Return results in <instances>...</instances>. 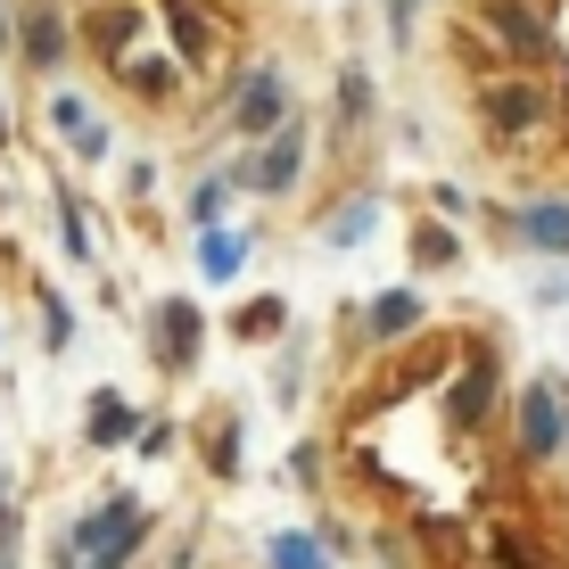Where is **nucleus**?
Wrapping results in <instances>:
<instances>
[{
    "label": "nucleus",
    "mask_w": 569,
    "mask_h": 569,
    "mask_svg": "<svg viewBox=\"0 0 569 569\" xmlns=\"http://www.w3.org/2000/svg\"><path fill=\"white\" fill-rule=\"evenodd\" d=\"M141 537H149V512H141V503H108L100 520L74 528L67 561H74V569H124V553H132Z\"/></svg>",
    "instance_id": "obj_1"
},
{
    "label": "nucleus",
    "mask_w": 569,
    "mask_h": 569,
    "mask_svg": "<svg viewBox=\"0 0 569 569\" xmlns=\"http://www.w3.org/2000/svg\"><path fill=\"white\" fill-rule=\"evenodd\" d=\"M520 438H528V455H553L561 446V397L553 388H528L520 397Z\"/></svg>",
    "instance_id": "obj_2"
},
{
    "label": "nucleus",
    "mask_w": 569,
    "mask_h": 569,
    "mask_svg": "<svg viewBox=\"0 0 569 569\" xmlns=\"http://www.w3.org/2000/svg\"><path fill=\"white\" fill-rule=\"evenodd\" d=\"M487 397H496V363H487V356H470V371L455 380V397H446V413H455V421L470 429V421L487 413Z\"/></svg>",
    "instance_id": "obj_3"
},
{
    "label": "nucleus",
    "mask_w": 569,
    "mask_h": 569,
    "mask_svg": "<svg viewBox=\"0 0 569 569\" xmlns=\"http://www.w3.org/2000/svg\"><path fill=\"white\" fill-rule=\"evenodd\" d=\"M272 124H281V83L257 74V83L240 91V132H272Z\"/></svg>",
    "instance_id": "obj_4"
},
{
    "label": "nucleus",
    "mask_w": 569,
    "mask_h": 569,
    "mask_svg": "<svg viewBox=\"0 0 569 569\" xmlns=\"http://www.w3.org/2000/svg\"><path fill=\"white\" fill-rule=\"evenodd\" d=\"M487 17H496V33H503V42H520V50H545V26H537V9H520V0H496Z\"/></svg>",
    "instance_id": "obj_5"
},
{
    "label": "nucleus",
    "mask_w": 569,
    "mask_h": 569,
    "mask_svg": "<svg viewBox=\"0 0 569 569\" xmlns=\"http://www.w3.org/2000/svg\"><path fill=\"white\" fill-rule=\"evenodd\" d=\"M157 330H166V347H157L166 363H182L190 347H199V313H190V306H166V313H157Z\"/></svg>",
    "instance_id": "obj_6"
},
{
    "label": "nucleus",
    "mask_w": 569,
    "mask_h": 569,
    "mask_svg": "<svg viewBox=\"0 0 569 569\" xmlns=\"http://www.w3.org/2000/svg\"><path fill=\"white\" fill-rule=\"evenodd\" d=\"M91 438H100V446H116V438H132V405L116 397V388H108V397H91Z\"/></svg>",
    "instance_id": "obj_7"
},
{
    "label": "nucleus",
    "mask_w": 569,
    "mask_h": 569,
    "mask_svg": "<svg viewBox=\"0 0 569 569\" xmlns=\"http://www.w3.org/2000/svg\"><path fill=\"white\" fill-rule=\"evenodd\" d=\"M257 182H264V190H289V182H298V141H289V132L257 157Z\"/></svg>",
    "instance_id": "obj_8"
},
{
    "label": "nucleus",
    "mask_w": 569,
    "mask_h": 569,
    "mask_svg": "<svg viewBox=\"0 0 569 569\" xmlns=\"http://www.w3.org/2000/svg\"><path fill=\"white\" fill-rule=\"evenodd\" d=\"M520 231H528L537 248H569V207H528Z\"/></svg>",
    "instance_id": "obj_9"
},
{
    "label": "nucleus",
    "mask_w": 569,
    "mask_h": 569,
    "mask_svg": "<svg viewBox=\"0 0 569 569\" xmlns=\"http://www.w3.org/2000/svg\"><path fill=\"white\" fill-rule=\"evenodd\" d=\"M50 116H58V124L74 132V141H83V157H108V132H100V124H91V116H83V100H58Z\"/></svg>",
    "instance_id": "obj_10"
},
{
    "label": "nucleus",
    "mask_w": 569,
    "mask_h": 569,
    "mask_svg": "<svg viewBox=\"0 0 569 569\" xmlns=\"http://www.w3.org/2000/svg\"><path fill=\"white\" fill-rule=\"evenodd\" d=\"M58 50H67V33H58V17L42 9V17H33V26H26V58H42V67H50Z\"/></svg>",
    "instance_id": "obj_11"
},
{
    "label": "nucleus",
    "mask_w": 569,
    "mask_h": 569,
    "mask_svg": "<svg viewBox=\"0 0 569 569\" xmlns=\"http://www.w3.org/2000/svg\"><path fill=\"white\" fill-rule=\"evenodd\" d=\"M272 569H330L313 553V537H272Z\"/></svg>",
    "instance_id": "obj_12"
},
{
    "label": "nucleus",
    "mask_w": 569,
    "mask_h": 569,
    "mask_svg": "<svg viewBox=\"0 0 569 569\" xmlns=\"http://www.w3.org/2000/svg\"><path fill=\"white\" fill-rule=\"evenodd\" d=\"M371 322L397 339V330H413V322H421V298H380V306H371Z\"/></svg>",
    "instance_id": "obj_13"
},
{
    "label": "nucleus",
    "mask_w": 569,
    "mask_h": 569,
    "mask_svg": "<svg viewBox=\"0 0 569 569\" xmlns=\"http://www.w3.org/2000/svg\"><path fill=\"white\" fill-rule=\"evenodd\" d=\"M487 116H496V124H528V116H537V100H528V91H496V100H487Z\"/></svg>",
    "instance_id": "obj_14"
},
{
    "label": "nucleus",
    "mask_w": 569,
    "mask_h": 569,
    "mask_svg": "<svg viewBox=\"0 0 569 569\" xmlns=\"http://www.w3.org/2000/svg\"><path fill=\"white\" fill-rule=\"evenodd\" d=\"M240 264V240H223V231H207V272H231Z\"/></svg>",
    "instance_id": "obj_15"
},
{
    "label": "nucleus",
    "mask_w": 569,
    "mask_h": 569,
    "mask_svg": "<svg viewBox=\"0 0 569 569\" xmlns=\"http://www.w3.org/2000/svg\"><path fill=\"white\" fill-rule=\"evenodd\" d=\"M363 223H371V207H347L339 223H330V240H363Z\"/></svg>",
    "instance_id": "obj_16"
},
{
    "label": "nucleus",
    "mask_w": 569,
    "mask_h": 569,
    "mask_svg": "<svg viewBox=\"0 0 569 569\" xmlns=\"http://www.w3.org/2000/svg\"><path fill=\"white\" fill-rule=\"evenodd\" d=\"M0 42H9V17H0Z\"/></svg>",
    "instance_id": "obj_17"
},
{
    "label": "nucleus",
    "mask_w": 569,
    "mask_h": 569,
    "mask_svg": "<svg viewBox=\"0 0 569 569\" xmlns=\"http://www.w3.org/2000/svg\"><path fill=\"white\" fill-rule=\"evenodd\" d=\"M0 569H9V561H0Z\"/></svg>",
    "instance_id": "obj_18"
}]
</instances>
